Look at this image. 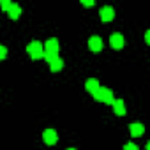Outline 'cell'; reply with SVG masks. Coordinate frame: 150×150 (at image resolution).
Listing matches in <instances>:
<instances>
[{
  "label": "cell",
  "instance_id": "obj_1",
  "mask_svg": "<svg viewBox=\"0 0 150 150\" xmlns=\"http://www.w3.org/2000/svg\"><path fill=\"white\" fill-rule=\"evenodd\" d=\"M92 96H94L96 101H99V103H106V104H113V101H115L113 92H111L110 88H104V87H99Z\"/></svg>",
  "mask_w": 150,
  "mask_h": 150
},
{
  "label": "cell",
  "instance_id": "obj_2",
  "mask_svg": "<svg viewBox=\"0 0 150 150\" xmlns=\"http://www.w3.org/2000/svg\"><path fill=\"white\" fill-rule=\"evenodd\" d=\"M27 51H28V55H30L32 60H39V58L44 57V48H42V44L39 41H32L27 46Z\"/></svg>",
  "mask_w": 150,
  "mask_h": 150
},
{
  "label": "cell",
  "instance_id": "obj_3",
  "mask_svg": "<svg viewBox=\"0 0 150 150\" xmlns=\"http://www.w3.org/2000/svg\"><path fill=\"white\" fill-rule=\"evenodd\" d=\"M44 53L46 55H58V50H60V44H58V39H55V37H51V39H48L46 42H44Z\"/></svg>",
  "mask_w": 150,
  "mask_h": 150
},
{
  "label": "cell",
  "instance_id": "obj_4",
  "mask_svg": "<svg viewBox=\"0 0 150 150\" xmlns=\"http://www.w3.org/2000/svg\"><path fill=\"white\" fill-rule=\"evenodd\" d=\"M42 139H44L46 145H55V143L58 141V134H57L55 129H46V131L42 132Z\"/></svg>",
  "mask_w": 150,
  "mask_h": 150
},
{
  "label": "cell",
  "instance_id": "obj_5",
  "mask_svg": "<svg viewBox=\"0 0 150 150\" xmlns=\"http://www.w3.org/2000/svg\"><path fill=\"white\" fill-rule=\"evenodd\" d=\"M99 14H101V20H103L104 23H108V21H111V20L115 18V9H113L111 6H104V7L99 11Z\"/></svg>",
  "mask_w": 150,
  "mask_h": 150
},
{
  "label": "cell",
  "instance_id": "obj_6",
  "mask_svg": "<svg viewBox=\"0 0 150 150\" xmlns=\"http://www.w3.org/2000/svg\"><path fill=\"white\" fill-rule=\"evenodd\" d=\"M110 44H111V48H115V50H122L124 44H125V41H124L122 34H111V37H110Z\"/></svg>",
  "mask_w": 150,
  "mask_h": 150
},
{
  "label": "cell",
  "instance_id": "obj_7",
  "mask_svg": "<svg viewBox=\"0 0 150 150\" xmlns=\"http://www.w3.org/2000/svg\"><path fill=\"white\" fill-rule=\"evenodd\" d=\"M88 48H90L92 51H101V50H103V39H101L99 35H92V37L88 39Z\"/></svg>",
  "mask_w": 150,
  "mask_h": 150
},
{
  "label": "cell",
  "instance_id": "obj_8",
  "mask_svg": "<svg viewBox=\"0 0 150 150\" xmlns=\"http://www.w3.org/2000/svg\"><path fill=\"white\" fill-rule=\"evenodd\" d=\"M113 111H115V115H118V117H124V115H125V104H124L122 99H115V101H113Z\"/></svg>",
  "mask_w": 150,
  "mask_h": 150
},
{
  "label": "cell",
  "instance_id": "obj_9",
  "mask_svg": "<svg viewBox=\"0 0 150 150\" xmlns=\"http://www.w3.org/2000/svg\"><path fill=\"white\" fill-rule=\"evenodd\" d=\"M48 64H50V69H51V72H58V71L64 67V62H62V58H60V57H55V58H51Z\"/></svg>",
  "mask_w": 150,
  "mask_h": 150
},
{
  "label": "cell",
  "instance_id": "obj_10",
  "mask_svg": "<svg viewBox=\"0 0 150 150\" xmlns=\"http://www.w3.org/2000/svg\"><path fill=\"white\" fill-rule=\"evenodd\" d=\"M7 14H9V18H11V20H18V18H20V14H21V7H20L18 4H11V7H9V11H7Z\"/></svg>",
  "mask_w": 150,
  "mask_h": 150
},
{
  "label": "cell",
  "instance_id": "obj_11",
  "mask_svg": "<svg viewBox=\"0 0 150 150\" xmlns=\"http://www.w3.org/2000/svg\"><path fill=\"white\" fill-rule=\"evenodd\" d=\"M129 129H131V136H132V138H136V136H141V134L145 132V127H143V124H131V125H129Z\"/></svg>",
  "mask_w": 150,
  "mask_h": 150
},
{
  "label": "cell",
  "instance_id": "obj_12",
  "mask_svg": "<svg viewBox=\"0 0 150 150\" xmlns=\"http://www.w3.org/2000/svg\"><path fill=\"white\" fill-rule=\"evenodd\" d=\"M85 88H87L90 94H94V92L99 88V81H97L96 78H90V80H87V83H85Z\"/></svg>",
  "mask_w": 150,
  "mask_h": 150
},
{
  "label": "cell",
  "instance_id": "obj_13",
  "mask_svg": "<svg viewBox=\"0 0 150 150\" xmlns=\"http://www.w3.org/2000/svg\"><path fill=\"white\" fill-rule=\"evenodd\" d=\"M11 4H13V2H9V0H2V2H0V6H2V9H4V11H9Z\"/></svg>",
  "mask_w": 150,
  "mask_h": 150
},
{
  "label": "cell",
  "instance_id": "obj_14",
  "mask_svg": "<svg viewBox=\"0 0 150 150\" xmlns=\"http://www.w3.org/2000/svg\"><path fill=\"white\" fill-rule=\"evenodd\" d=\"M124 150H139V148H138L136 143H127V145L124 146Z\"/></svg>",
  "mask_w": 150,
  "mask_h": 150
},
{
  "label": "cell",
  "instance_id": "obj_15",
  "mask_svg": "<svg viewBox=\"0 0 150 150\" xmlns=\"http://www.w3.org/2000/svg\"><path fill=\"white\" fill-rule=\"evenodd\" d=\"M6 55H7V50H6V46H2V44H0V60H4V58H6Z\"/></svg>",
  "mask_w": 150,
  "mask_h": 150
},
{
  "label": "cell",
  "instance_id": "obj_16",
  "mask_svg": "<svg viewBox=\"0 0 150 150\" xmlns=\"http://www.w3.org/2000/svg\"><path fill=\"white\" fill-rule=\"evenodd\" d=\"M85 7H92L94 4H96V0H83V2H81Z\"/></svg>",
  "mask_w": 150,
  "mask_h": 150
},
{
  "label": "cell",
  "instance_id": "obj_17",
  "mask_svg": "<svg viewBox=\"0 0 150 150\" xmlns=\"http://www.w3.org/2000/svg\"><path fill=\"white\" fill-rule=\"evenodd\" d=\"M145 42H146V44H150V32H146V34H145Z\"/></svg>",
  "mask_w": 150,
  "mask_h": 150
},
{
  "label": "cell",
  "instance_id": "obj_18",
  "mask_svg": "<svg viewBox=\"0 0 150 150\" xmlns=\"http://www.w3.org/2000/svg\"><path fill=\"white\" fill-rule=\"evenodd\" d=\"M67 150H76V148H67Z\"/></svg>",
  "mask_w": 150,
  "mask_h": 150
}]
</instances>
